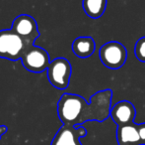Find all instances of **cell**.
Returning a JSON list of instances; mask_svg holds the SVG:
<instances>
[{
    "mask_svg": "<svg viewBox=\"0 0 145 145\" xmlns=\"http://www.w3.org/2000/svg\"><path fill=\"white\" fill-rule=\"evenodd\" d=\"M108 0H83V10L88 17L99 19L105 13Z\"/></svg>",
    "mask_w": 145,
    "mask_h": 145,
    "instance_id": "8fae6325",
    "label": "cell"
},
{
    "mask_svg": "<svg viewBox=\"0 0 145 145\" xmlns=\"http://www.w3.org/2000/svg\"><path fill=\"white\" fill-rule=\"evenodd\" d=\"M46 72H48V79L52 87L60 91L66 89L68 87L72 73V67L67 59H54L50 62Z\"/></svg>",
    "mask_w": 145,
    "mask_h": 145,
    "instance_id": "277c9868",
    "label": "cell"
},
{
    "mask_svg": "<svg viewBox=\"0 0 145 145\" xmlns=\"http://www.w3.org/2000/svg\"><path fill=\"white\" fill-rule=\"evenodd\" d=\"M30 47L32 46L12 29L0 31V58L9 61L21 60Z\"/></svg>",
    "mask_w": 145,
    "mask_h": 145,
    "instance_id": "7a4b0ae2",
    "label": "cell"
},
{
    "mask_svg": "<svg viewBox=\"0 0 145 145\" xmlns=\"http://www.w3.org/2000/svg\"><path fill=\"white\" fill-rule=\"evenodd\" d=\"M111 89L97 91L91 97L90 103L83 97L74 93H64L57 103V114L65 125H83L87 121L103 122L111 117Z\"/></svg>",
    "mask_w": 145,
    "mask_h": 145,
    "instance_id": "6da1fadb",
    "label": "cell"
},
{
    "mask_svg": "<svg viewBox=\"0 0 145 145\" xmlns=\"http://www.w3.org/2000/svg\"><path fill=\"white\" fill-rule=\"evenodd\" d=\"M96 43L92 37L82 36L76 38L72 43V52L80 59H87L94 54Z\"/></svg>",
    "mask_w": 145,
    "mask_h": 145,
    "instance_id": "30bf717a",
    "label": "cell"
},
{
    "mask_svg": "<svg viewBox=\"0 0 145 145\" xmlns=\"http://www.w3.org/2000/svg\"><path fill=\"white\" fill-rule=\"evenodd\" d=\"M100 60L108 69L118 70L123 67L127 59V51L120 42L111 41L104 44L100 49Z\"/></svg>",
    "mask_w": 145,
    "mask_h": 145,
    "instance_id": "3957f363",
    "label": "cell"
},
{
    "mask_svg": "<svg viewBox=\"0 0 145 145\" xmlns=\"http://www.w3.org/2000/svg\"><path fill=\"white\" fill-rule=\"evenodd\" d=\"M134 55L138 61L145 63V37H141L136 41L134 46Z\"/></svg>",
    "mask_w": 145,
    "mask_h": 145,
    "instance_id": "7c38bea8",
    "label": "cell"
},
{
    "mask_svg": "<svg viewBox=\"0 0 145 145\" xmlns=\"http://www.w3.org/2000/svg\"><path fill=\"white\" fill-rule=\"evenodd\" d=\"M118 145H143L141 138V123L135 122L118 125L116 129Z\"/></svg>",
    "mask_w": 145,
    "mask_h": 145,
    "instance_id": "ba28073f",
    "label": "cell"
},
{
    "mask_svg": "<svg viewBox=\"0 0 145 145\" xmlns=\"http://www.w3.org/2000/svg\"><path fill=\"white\" fill-rule=\"evenodd\" d=\"M135 115V107L128 101H118L116 105H112L111 117L116 122L118 126L134 122Z\"/></svg>",
    "mask_w": 145,
    "mask_h": 145,
    "instance_id": "9c48e42d",
    "label": "cell"
},
{
    "mask_svg": "<svg viewBox=\"0 0 145 145\" xmlns=\"http://www.w3.org/2000/svg\"><path fill=\"white\" fill-rule=\"evenodd\" d=\"M11 29L31 46H33L35 41L40 37V31L36 20L28 14L17 16L12 22Z\"/></svg>",
    "mask_w": 145,
    "mask_h": 145,
    "instance_id": "8992f818",
    "label": "cell"
},
{
    "mask_svg": "<svg viewBox=\"0 0 145 145\" xmlns=\"http://www.w3.org/2000/svg\"><path fill=\"white\" fill-rule=\"evenodd\" d=\"M22 65L27 71L35 73H42L48 70L50 64V55L42 47L33 45L21 59Z\"/></svg>",
    "mask_w": 145,
    "mask_h": 145,
    "instance_id": "5b68a950",
    "label": "cell"
},
{
    "mask_svg": "<svg viewBox=\"0 0 145 145\" xmlns=\"http://www.w3.org/2000/svg\"><path fill=\"white\" fill-rule=\"evenodd\" d=\"M8 131V127L6 125H0V139H1L2 135L5 134Z\"/></svg>",
    "mask_w": 145,
    "mask_h": 145,
    "instance_id": "4fadbf2b",
    "label": "cell"
},
{
    "mask_svg": "<svg viewBox=\"0 0 145 145\" xmlns=\"http://www.w3.org/2000/svg\"><path fill=\"white\" fill-rule=\"evenodd\" d=\"M87 135L83 125L71 126L63 124L56 132L50 145H82L80 139Z\"/></svg>",
    "mask_w": 145,
    "mask_h": 145,
    "instance_id": "52a82bcc",
    "label": "cell"
}]
</instances>
